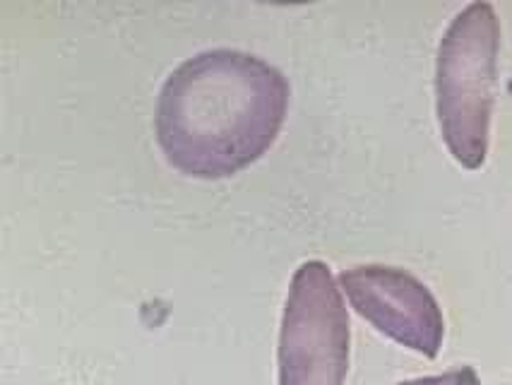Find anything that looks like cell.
Masks as SVG:
<instances>
[{"mask_svg": "<svg viewBox=\"0 0 512 385\" xmlns=\"http://www.w3.org/2000/svg\"><path fill=\"white\" fill-rule=\"evenodd\" d=\"M289 109V82L265 58L207 49L166 75L154 130L166 159L195 179H224L270 150Z\"/></svg>", "mask_w": 512, "mask_h": 385, "instance_id": "obj_1", "label": "cell"}, {"mask_svg": "<svg viewBox=\"0 0 512 385\" xmlns=\"http://www.w3.org/2000/svg\"><path fill=\"white\" fill-rule=\"evenodd\" d=\"M500 20L476 0L445 27L436 56V114L445 145L464 169H481L488 154L498 85Z\"/></svg>", "mask_w": 512, "mask_h": 385, "instance_id": "obj_2", "label": "cell"}, {"mask_svg": "<svg viewBox=\"0 0 512 385\" xmlns=\"http://www.w3.org/2000/svg\"><path fill=\"white\" fill-rule=\"evenodd\" d=\"M351 325L335 275L323 260H306L289 282L277 347L279 385H344Z\"/></svg>", "mask_w": 512, "mask_h": 385, "instance_id": "obj_3", "label": "cell"}, {"mask_svg": "<svg viewBox=\"0 0 512 385\" xmlns=\"http://www.w3.org/2000/svg\"><path fill=\"white\" fill-rule=\"evenodd\" d=\"M351 308L397 345L436 359L445 321L438 299L419 277L383 263L351 265L339 275Z\"/></svg>", "mask_w": 512, "mask_h": 385, "instance_id": "obj_4", "label": "cell"}, {"mask_svg": "<svg viewBox=\"0 0 512 385\" xmlns=\"http://www.w3.org/2000/svg\"><path fill=\"white\" fill-rule=\"evenodd\" d=\"M395 385H481V378L472 366H460V369L438 373V376L409 378V381H402Z\"/></svg>", "mask_w": 512, "mask_h": 385, "instance_id": "obj_5", "label": "cell"}]
</instances>
